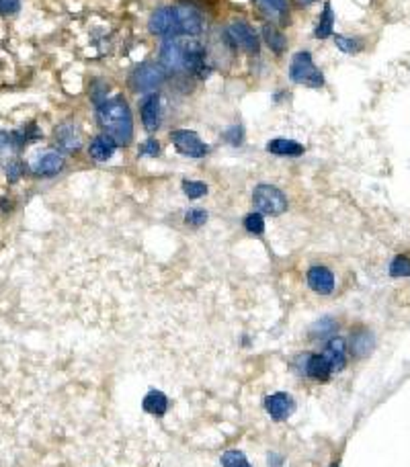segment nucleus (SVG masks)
Wrapping results in <instances>:
<instances>
[{"label":"nucleus","mask_w":410,"mask_h":467,"mask_svg":"<svg viewBox=\"0 0 410 467\" xmlns=\"http://www.w3.org/2000/svg\"><path fill=\"white\" fill-rule=\"evenodd\" d=\"M160 66L166 74H191L205 81L212 74L205 46L197 37H168L160 48Z\"/></svg>","instance_id":"1"},{"label":"nucleus","mask_w":410,"mask_h":467,"mask_svg":"<svg viewBox=\"0 0 410 467\" xmlns=\"http://www.w3.org/2000/svg\"><path fill=\"white\" fill-rule=\"evenodd\" d=\"M203 15L189 4L160 6L148 19V31L156 37H197L203 33Z\"/></svg>","instance_id":"2"},{"label":"nucleus","mask_w":410,"mask_h":467,"mask_svg":"<svg viewBox=\"0 0 410 467\" xmlns=\"http://www.w3.org/2000/svg\"><path fill=\"white\" fill-rule=\"evenodd\" d=\"M97 121L101 130L117 146H130L134 139V115L123 97H111L97 105Z\"/></svg>","instance_id":"3"},{"label":"nucleus","mask_w":410,"mask_h":467,"mask_svg":"<svg viewBox=\"0 0 410 467\" xmlns=\"http://www.w3.org/2000/svg\"><path fill=\"white\" fill-rule=\"evenodd\" d=\"M224 41L234 52H246L250 55H257L261 52V37L254 27L246 21H232L224 31Z\"/></svg>","instance_id":"4"},{"label":"nucleus","mask_w":410,"mask_h":467,"mask_svg":"<svg viewBox=\"0 0 410 467\" xmlns=\"http://www.w3.org/2000/svg\"><path fill=\"white\" fill-rule=\"evenodd\" d=\"M289 81L296 84H303L308 88H320L324 86V74L314 64V57L310 52L301 50L294 54L289 62Z\"/></svg>","instance_id":"5"},{"label":"nucleus","mask_w":410,"mask_h":467,"mask_svg":"<svg viewBox=\"0 0 410 467\" xmlns=\"http://www.w3.org/2000/svg\"><path fill=\"white\" fill-rule=\"evenodd\" d=\"M166 81V72L160 64L154 62H142L130 72V88L137 95H150L156 92Z\"/></svg>","instance_id":"6"},{"label":"nucleus","mask_w":410,"mask_h":467,"mask_svg":"<svg viewBox=\"0 0 410 467\" xmlns=\"http://www.w3.org/2000/svg\"><path fill=\"white\" fill-rule=\"evenodd\" d=\"M252 203L263 216H281L287 211V197L275 185H259L252 191Z\"/></svg>","instance_id":"7"},{"label":"nucleus","mask_w":410,"mask_h":467,"mask_svg":"<svg viewBox=\"0 0 410 467\" xmlns=\"http://www.w3.org/2000/svg\"><path fill=\"white\" fill-rule=\"evenodd\" d=\"M170 141L175 144L177 152L187 158H203L210 152V146L191 130H175L170 134Z\"/></svg>","instance_id":"8"},{"label":"nucleus","mask_w":410,"mask_h":467,"mask_svg":"<svg viewBox=\"0 0 410 467\" xmlns=\"http://www.w3.org/2000/svg\"><path fill=\"white\" fill-rule=\"evenodd\" d=\"M142 113V123L146 127V132H158L163 125V103H160V95L158 92H150L142 99L139 105Z\"/></svg>","instance_id":"9"},{"label":"nucleus","mask_w":410,"mask_h":467,"mask_svg":"<svg viewBox=\"0 0 410 467\" xmlns=\"http://www.w3.org/2000/svg\"><path fill=\"white\" fill-rule=\"evenodd\" d=\"M55 146L64 154H76L82 148V134L81 130L72 121H64L55 127L54 132Z\"/></svg>","instance_id":"10"},{"label":"nucleus","mask_w":410,"mask_h":467,"mask_svg":"<svg viewBox=\"0 0 410 467\" xmlns=\"http://www.w3.org/2000/svg\"><path fill=\"white\" fill-rule=\"evenodd\" d=\"M265 410L269 412L271 418L275 420H287L294 410H296V402L289 393L285 391H277L273 396H267L265 398Z\"/></svg>","instance_id":"11"},{"label":"nucleus","mask_w":410,"mask_h":467,"mask_svg":"<svg viewBox=\"0 0 410 467\" xmlns=\"http://www.w3.org/2000/svg\"><path fill=\"white\" fill-rule=\"evenodd\" d=\"M64 166H66L64 156H62L60 152L50 150V152L39 154V156L31 162V170H33V174H37V176H55L57 172L64 170Z\"/></svg>","instance_id":"12"},{"label":"nucleus","mask_w":410,"mask_h":467,"mask_svg":"<svg viewBox=\"0 0 410 467\" xmlns=\"http://www.w3.org/2000/svg\"><path fill=\"white\" fill-rule=\"evenodd\" d=\"M308 287L320 295H328L334 291V275L328 267H322V265H314L308 269Z\"/></svg>","instance_id":"13"},{"label":"nucleus","mask_w":410,"mask_h":467,"mask_svg":"<svg viewBox=\"0 0 410 467\" xmlns=\"http://www.w3.org/2000/svg\"><path fill=\"white\" fill-rule=\"evenodd\" d=\"M327 361L330 363V369L332 373H339L347 367V342L345 338L341 336H332L324 347V353H322Z\"/></svg>","instance_id":"14"},{"label":"nucleus","mask_w":410,"mask_h":467,"mask_svg":"<svg viewBox=\"0 0 410 467\" xmlns=\"http://www.w3.org/2000/svg\"><path fill=\"white\" fill-rule=\"evenodd\" d=\"M115 150H117V144L107 134L95 136L88 144V156L97 162H107L109 158H113Z\"/></svg>","instance_id":"15"},{"label":"nucleus","mask_w":410,"mask_h":467,"mask_svg":"<svg viewBox=\"0 0 410 467\" xmlns=\"http://www.w3.org/2000/svg\"><path fill=\"white\" fill-rule=\"evenodd\" d=\"M254 4L271 23H283L287 19V0H254Z\"/></svg>","instance_id":"16"},{"label":"nucleus","mask_w":410,"mask_h":467,"mask_svg":"<svg viewBox=\"0 0 410 467\" xmlns=\"http://www.w3.org/2000/svg\"><path fill=\"white\" fill-rule=\"evenodd\" d=\"M303 371H306V375H310V377L316 379V382H327L328 377H330V373H332L330 363H328L327 357H324L322 353H320V355H310V357H306Z\"/></svg>","instance_id":"17"},{"label":"nucleus","mask_w":410,"mask_h":467,"mask_svg":"<svg viewBox=\"0 0 410 467\" xmlns=\"http://www.w3.org/2000/svg\"><path fill=\"white\" fill-rule=\"evenodd\" d=\"M267 152L275 156H287V158H298L303 154V146L296 139L275 138L267 144Z\"/></svg>","instance_id":"18"},{"label":"nucleus","mask_w":410,"mask_h":467,"mask_svg":"<svg viewBox=\"0 0 410 467\" xmlns=\"http://www.w3.org/2000/svg\"><path fill=\"white\" fill-rule=\"evenodd\" d=\"M376 347V338L369 330L365 328H357L353 334H351V353L355 357H365L374 351Z\"/></svg>","instance_id":"19"},{"label":"nucleus","mask_w":410,"mask_h":467,"mask_svg":"<svg viewBox=\"0 0 410 467\" xmlns=\"http://www.w3.org/2000/svg\"><path fill=\"white\" fill-rule=\"evenodd\" d=\"M334 21H336V17H334V11H332V4L324 2V8H322V13L318 17V23L314 27V37L316 39H328L334 33Z\"/></svg>","instance_id":"20"},{"label":"nucleus","mask_w":410,"mask_h":467,"mask_svg":"<svg viewBox=\"0 0 410 467\" xmlns=\"http://www.w3.org/2000/svg\"><path fill=\"white\" fill-rule=\"evenodd\" d=\"M263 39H265V43L271 48V52L277 55L283 54L285 48H287V39H285L283 31H279L275 23H265V25H263Z\"/></svg>","instance_id":"21"},{"label":"nucleus","mask_w":410,"mask_h":467,"mask_svg":"<svg viewBox=\"0 0 410 467\" xmlns=\"http://www.w3.org/2000/svg\"><path fill=\"white\" fill-rule=\"evenodd\" d=\"M41 138V130L31 121L27 125H23V127H19V130H15V132H11V139H13V148H25L27 144L31 141H37V139Z\"/></svg>","instance_id":"22"},{"label":"nucleus","mask_w":410,"mask_h":467,"mask_svg":"<svg viewBox=\"0 0 410 467\" xmlns=\"http://www.w3.org/2000/svg\"><path fill=\"white\" fill-rule=\"evenodd\" d=\"M142 408L152 416H164L166 410H168V398L164 396L163 391H150L144 402H142Z\"/></svg>","instance_id":"23"},{"label":"nucleus","mask_w":410,"mask_h":467,"mask_svg":"<svg viewBox=\"0 0 410 467\" xmlns=\"http://www.w3.org/2000/svg\"><path fill=\"white\" fill-rule=\"evenodd\" d=\"M334 46L343 54H357L363 50V41L359 37H349V35H334Z\"/></svg>","instance_id":"24"},{"label":"nucleus","mask_w":410,"mask_h":467,"mask_svg":"<svg viewBox=\"0 0 410 467\" xmlns=\"http://www.w3.org/2000/svg\"><path fill=\"white\" fill-rule=\"evenodd\" d=\"M336 330H339V324L332 318H322L310 328V338H327V336H332Z\"/></svg>","instance_id":"25"},{"label":"nucleus","mask_w":410,"mask_h":467,"mask_svg":"<svg viewBox=\"0 0 410 467\" xmlns=\"http://www.w3.org/2000/svg\"><path fill=\"white\" fill-rule=\"evenodd\" d=\"M221 466L224 467H252L248 463L246 455L238 449H230L221 455Z\"/></svg>","instance_id":"26"},{"label":"nucleus","mask_w":410,"mask_h":467,"mask_svg":"<svg viewBox=\"0 0 410 467\" xmlns=\"http://www.w3.org/2000/svg\"><path fill=\"white\" fill-rule=\"evenodd\" d=\"M390 275L394 277V279L410 277V258L406 254H398V256L390 263Z\"/></svg>","instance_id":"27"},{"label":"nucleus","mask_w":410,"mask_h":467,"mask_svg":"<svg viewBox=\"0 0 410 467\" xmlns=\"http://www.w3.org/2000/svg\"><path fill=\"white\" fill-rule=\"evenodd\" d=\"M245 230L252 236H261L265 232V218L259 211H252L245 218Z\"/></svg>","instance_id":"28"},{"label":"nucleus","mask_w":410,"mask_h":467,"mask_svg":"<svg viewBox=\"0 0 410 467\" xmlns=\"http://www.w3.org/2000/svg\"><path fill=\"white\" fill-rule=\"evenodd\" d=\"M183 193L189 199H201L203 195H207V185L201 181H183Z\"/></svg>","instance_id":"29"},{"label":"nucleus","mask_w":410,"mask_h":467,"mask_svg":"<svg viewBox=\"0 0 410 467\" xmlns=\"http://www.w3.org/2000/svg\"><path fill=\"white\" fill-rule=\"evenodd\" d=\"M221 138L226 139L230 146L238 148V146L245 144V127H242V125H232V127H228V130L221 134Z\"/></svg>","instance_id":"30"},{"label":"nucleus","mask_w":410,"mask_h":467,"mask_svg":"<svg viewBox=\"0 0 410 467\" xmlns=\"http://www.w3.org/2000/svg\"><path fill=\"white\" fill-rule=\"evenodd\" d=\"M205 221H207V211L201 209V207H193V209H189V211L185 214V223H187V225L199 228V225H203Z\"/></svg>","instance_id":"31"},{"label":"nucleus","mask_w":410,"mask_h":467,"mask_svg":"<svg viewBox=\"0 0 410 467\" xmlns=\"http://www.w3.org/2000/svg\"><path fill=\"white\" fill-rule=\"evenodd\" d=\"M137 154L139 156H150V158H156L158 154H160V141L158 139H146L142 146H139V150H137Z\"/></svg>","instance_id":"32"},{"label":"nucleus","mask_w":410,"mask_h":467,"mask_svg":"<svg viewBox=\"0 0 410 467\" xmlns=\"http://www.w3.org/2000/svg\"><path fill=\"white\" fill-rule=\"evenodd\" d=\"M23 172H25V166H23L21 160H11V162L6 165V176H8L11 183L19 181V179L23 176Z\"/></svg>","instance_id":"33"},{"label":"nucleus","mask_w":410,"mask_h":467,"mask_svg":"<svg viewBox=\"0 0 410 467\" xmlns=\"http://www.w3.org/2000/svg\"><path fill=\"white\" fill-rule=\"evenodd\" d=\"M21 8V0H0V15H17Z\"/></svg>","instance_id":"34"},{"label":"nucleus","mask_w":410,"mask_h":467,"mask_svg":"<svg viewBox=\"0 0 410 467\" xmlns=\"http://www.w3.org/2000/svg\"><path fill=\"white\" fill-rule=\"evenodd\" d=\"M13 148V139H11V134L8 132H2L0 130V154L2 152H6V150H11Z\"/></svg>","instance_id":"35"},{"label":"nucleus","mask_w":410,"mask_h":467,"mask_svg":"<svg viewBox=\"0 0 410 467\" xmlns=\"http://www.w3.org/2000/svg\"><path fill=\"white\" fill-rule=\"evenodd\" d=\"M185 4L189 6H195V8H212L216 6V0H183Z\"/></svg>","instance_id":"36"},{"label":"nucleus","mask_w":410,"mask_h":467,"mask_svg":"<svg viewBox=\"0 0 410 467\" xmlns=\"http://www.w3.org/2000/svg\"><path fill=\"white\" fill-rule=\"evenodd\" d=\"M267 461H269V467H281V466H283V457H281V455H277V453H269Z\"/></svg>","instance_id":"37"},{"label":"nucleus","mask_w":410,"mask_h":467,"mask_svg":"<svg viewBox=\"0 0 410 467\" xmlns=\"http://www.w3.org/2000/svg\"><path fill=\"white\" fill-rule=\"evenodd\" d=\"M296 2H298L300 6H310V4H314L316 0H296Z\"/></svg>","instance_id":"38"},{"label":"nucleus","mask_w":410,"mask_h":467,"mask_svg":"<svg viewBox=\"0 0 410 467\" xmlns=\"http://www.w3.org/2000/svg\"><path fill=\"white\" fill-rule=\"evenodd\" d=\"M330 467H339V466H336V463H332V466H330Z\"/></svg>","instance_id":"39"}]
</instances>
